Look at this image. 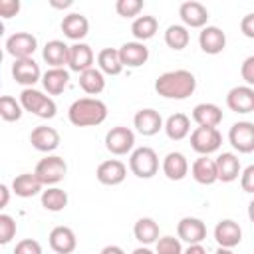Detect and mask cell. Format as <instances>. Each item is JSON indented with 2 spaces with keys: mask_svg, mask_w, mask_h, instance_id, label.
Segmentation results:
<instances>
[{
  "mask_svg": "<svg viewBox=\"0 0 254 254\" xmlns=\"http://www.w3.org/2000/svg\"><path fill=\"white\" fill-rule=\"evenodd\" d=\"M220 143H222V135L216 127H196L190 133V147L198 155L208 157L210 153L220 149Z\"/></svg>",
  "mask_w": 254,
  "mask_h": 254,
  "instance_id": "52a82bcc",
  "label": "cell"
},
{
  "mask_svg": "<svg viewBox=\"0 0 254 254\" xmlns=\"http://www.w3.org/2000/svg\"><path fill=\"white\" fill-rule=\"evenodd\" d=\"M97 67L103 71V75H119L123 71L119 50H115V48H103L97 54Z\"/></svg>",
  "mask_w": 254,
  "mask_h": 254,
  "instance_id": "4dcf8cb0",
  "label": "cell"
},
{
  "mask_svg": "<svg viewBox=\"0 0 254 254\" xmlns=\"http://www.w3.org/2000/svg\"><path fill=\"white\" fill-rule=\"evenodd\" d=\"M196 89V77L189 69L165 71L155 79V91L165 99H187Z\"/></svg>",
  "mask_w": 254,
  "mask_h": 254,
  "instance_id": "6da1fadb",
  "label": "cell"
},
{
  "mask_svg": "<svg viewBox=\"0 0 254 254\" xmlns=\"http://www.w3.org/2000/svg\"><path fill=\"white\" fill-rule=\"evenodd\" d=\"M42 58L50 67H64L69 62V46L62 40H50L42 50Z\"/></svg>",
  "mask_w": 254,
  "mask_h": 254,
  "instance_id": "cb8c5ba5",
  "label": "cell"
},
{
  "mask_svg": "<svg viewBox=\"0 0 254 254\" xmlns=\"http://www.w3.org/2000/svg\"><path fill=\"white\" fill-rule=\"evenodd\" d=\"M240 75L246 81V85L254 87V56H248L240 65Z\"/></svg>",
  "mask_w": 254,
  "mask_h": 254,
  "instance_id": "7bdbcfd3",
  "label": "cell"
},
{
  "mask_svg": "<svg viewBox=\"0 0 254 254\" xmlns=\"http://www.w3.org/2000/svg\"><path fill=\"white\" fill-rule=\"evenodd\" d=\"M62 32H64L65 38L73 40V44L75 42H81L87 36V32H89V22H87V18L83 14L71 12V14L64 16V20H62Z\"/></svg>",
  "mask_w": 254,
  "mask_h": 254,
  "instance_id": "44dd1931",
  "label": "cell"
},
{
  "mask_svg": "<svg viewBox=\"0 0 254 254\" xmlns=\"http://www.w3.org/2000/svg\"><path fill=\"white\" fill-rule=\"evenodd\" d=\"M115 10L123 18H139L143 10V0H117Z\"/></svg>",
  "mask_w": 254,
  "mask_h": 254,
  "instance_id": "f35d334b",
  "label": "cell"
},
{
  "mask_svg": "<svg viewBox=\"0 0 254 254\" xmlns=\"http://www.w3.org/2000/svg\"><path fill=\"white\" fill-rule=\"evenodd\" d=\"M226 105L234 113H252L254 111V87L236 85L226 93Z\"/></svg>",
  "mask_w": 254,
  "mask_h": 254,
  "instance_id": "8fae6325",
  "label": "cell"
},
{
  "mask_svg": "<svg viewBox=\"0 0 254 254\" xmlns=\"http://www.w3.org/2000/svg\"><path fill=\"white\" fill-rule=\"evenodd\" d=\"M14 254H42V244L34 238H24L16 244Z\"/></svg>",
  "mask_w": 254,
  "mask_h": 254,
  "instance_id": "60d3db41",
  "label": "cell"
},
{
  "mask_svg": "<svg viewBox=\"0 0 254 254\" xmlns=\"http://www.w3.org/2000/svg\"><path fill=\"white\" fill-rule=\"evenodd\" d=\"M159 30V22L155 16H139L133 20L131 24V34L135 36V42H143L151 40Z\"/></svg>",
  "mask_w": 254,
  "mask_h": 254,
  "instance_id": "836d02e7",
  "label": "cell"
},
{
  "mask_svg": "<svg viewBox=\"0 0 254 254\" xmlns=\"http://www.w3.org/2000/svg\"><path fill=\"white\" fill-rule=\"evenodd\" d=\"M192 121L198 127H218L222 123V109L216 103H198L192 109Z\"/></svg>",
  "mask_w": 254,
  "mask_h": 254,
  "instance_id": "4316f807",
  "label": "cell"
},
{
  "mask_svg": "<svg viewBox=\"0 0 254 254\" xmlns=\"http://www.w3.org/2000/svg\"><path fill=\"white\" fill-rule=\"evenodd\" d=\"M0 194H2V200H0V208H4L8 204V198H10V189L6 185H0Z\"/></svg>",
  "mask_w": 254,
  "mask_h": 254,
  "instance_id": "c3c4849f",
  "label": "cell"
},
{
  "mask_svg": "<svg viewBox=\"0 0 254 254\" xmlns=\"http://www.w3.org/2000/svg\"><path fill=\"white\" fill-rule=\"evenodd\" d=\"M48 242H50V248L58 254H71L77 246V238H75V232L69 228V226H56L52 228L50 236H48Z\"/></svg>",
  "mask_w": 254,
  "mask_h": 254,
  "instance_id": "ffe728a7",
  "label": "cell"
},
{
  "mask_svg": "<svg viewBox=\"0 0 254 254\" xmlns=\"http://www.w3.org/2000/svg\"><path fill=\"white\" fill-rule=\"evenodd\" d=\"M183 254H206V250L202 244H189V248Z\"/></svg>",
  "mask_w": 254,
  "mask_h": 254,
  "instance_id": "7dc6e473",
  "label": "cell"
},
{
  "mask_svg": "<svg viewBox=\"0 0 254 254\" xmlns=\"http://www.w3.org/2000/svg\"><path fill=\"white\" fill-rule=\"evenodd\" d=\"M4 48H6L8 56H12L14 60H24V58H32V54L38 48V40L30 32H16V34L8 36Z\"/></svg>",
  "mask_w": 254,
  "mask_h": 254,
  "instance_id": "ba28073f",
  "label": "cell"
},
{
  "mask_svg": "<svg viewBox=\"0 0 254 254\" xmlns=\"http://www.w3.org/2000/svg\"><path fill=\"white\" fill-rule=\"evenodd\" d=\"M248 218H250V222L254 224V198L248 202Z\"/></svg>",
  "mask_w": 254,
  "mask_h": 254,
  "instance_id": "816d5d0a",
  "label": "cell"
},
{
  "mask_svg": "<svg viewBox=\"0 0 254 254\" xmlns=\"http://www.w3.org/2000/svg\"><path fill=\"white\" fill-rule=\"evenodd\" d=\"M42 187H44V183L38 179L36 173H22V175L14 177V181H12V190L20 198L36 196L38 192H42Z\"/></svg>",
  "mask_w": 254,
  "mask_h": 254,
  "instance_id": "484cf974",
  "label": "cell"
},
{
  "mask_svg": "<svg viewBox=\"0 0 254 254\" xmlns=\"http://www.w3.org/2000/svg\"><path fill=\"white\" fill-rule=\"evenodd\" d=\"M34 173L38 175V179H40L46 187H54V185H58L60 181H64V177H65V173H67V165H65V161H64L62 157H58V155H48V157H44V159L36 165Z\"/></svg>",
  "mask_w": 254,
  "mask_h": 254,
  "instance_id": "5b68a950",
  "label": "cell"
},
{
  "mask_svg": "<svg viewBox=\"0 0 254 254\" xmlns=\"http://www.w3.org/2000/svg\"><path fill=\"white\" fill-rule=\"evenodd\" d=\"M99 254H125V250L117 244H109V246H103Z\"/></svg>",
  "mask_w": 254,
  "mask_h": 254,
  "instance_id": "bcb514c9",
  "label": "cell"
},
{
  "mask_svg": "<svg viewBox=\"0 0 254 254\" xmlns=\"http://www.w3.org/2000/svg\"><path fill=\"white\" fill-rule=\"evenodd\" d=\"M228 141L238 153H252L254 151V123L236 121L228 131Z\"/></svg>",
  "mask_w": 254,
  "mask_h": 254,
  "instance_id": "9c48e42d",
  "label": "cell"
},
{
  "mask_svg": "<svg viewBox=\"0 0 254 254\" xmlns=\"http://www.w3.org/2000/svg\"><path fill=\"white\" fill-rule=\"evenodd\" d=\"M42 71L40 65L34 62V58H24V60H14L12 64V77L16 79V83L32 87L36 81L42 79Z\"/></svg>",
  "mask_w": 254,
  "mask_h": 254,
  "instance_id": "7c38bea8",
  "label": "cell"
},
{
  "mask_svg": "<svg viewBox=\"0 0 254 254\" xmlns=\"http://www.w3.org/2000/svg\"><path fill=\"white\" fill-rule=\"evenodd\" d=\"M131 254H155L151 248H147V246H139V248H135Z\"/></svg>",
  "mask_w": 254,
  "mask_h": 254,
  "instance_id": "f907efd6",
  "label": "cell"
},
{
  "mask_svg": "<svg viewBox=\"0 0 254 254\" xmlns=\"http://www.w3.org/2000/svg\"><path fill=\"white\" fill-rule=\"evenodd\" d=\"M133 125H135V129H137L141 135H145V137H153V135H157V133L165 127L161 113L155 111V109H151V107L139 109V111L135 113V117H133Z\"/></svg>",
  "mask_w": 254,
  "mask_h": 254,
  "instance_id": "9a60e30c",
  "label": "cell"
},
{
  "mask_svg": "<svg viewBox=\"0 0 254 254\" xmlns=\"http://www.w3.org/2000/svg\"><path fill=\"white\" fill-rule=\"evenodd\" d=\"M133 234H135V238H137L143 246H149V244H153V242L159 240V224H157L153 218L143 216V218H139V220L135 222Z\"/></svg>",
  "mask_w": 254,
  "mask_h": 254,
  "instance_id": "d6a6232c",
  "label": "cell"
},
{
  "mask_svg": "<svg viewBox=\"0 0 254 254\" xmlns=\"http://www.w3.org/2000/svg\"><path fill=\"white\" fill-rule=\"evenodd\" d=\"M198 46L204 54L216 56L226 48V34L218 26H204L198 34Z\"/></svg>",
  "mask_w": 254,
  "mask_h": 254,
  "instance_id": "2e32d148",
  "label": "cell"
},
{
  "mask_svg": "<svg viewBox=\"0 0 254 254\" xmlns=\"http://www.w3.org/2000/svg\"><path fill=\"white\" fill-rule=\"evenodd\" d=\"M95 177L101 185L105 187H115V185H121L127 177V167L123 161L119 159H107L103 163H99L97 171H95Z\"/></svg>",
  "mask_w": 254,
  "mask_h": 254,
  "instance_id": "30bf717a",
  "label": "cell"
},
{
  "mask_svg": "<svg viewBox=\"0 0 254 254\" xmlns=\"http://www.w3.org/2000/svg\"><path fill=\"white\" fill-rule=\"evenodd\" d=\"M107 117V105L97 97H79L67 109V119L75 127H95Z\"/></svg>",
  "mask_w": 254,
  "mask_h": 254,
  "instance_id": "7a4b0ae2",
  "label": "cell"
},
{
  "mask_svg": "<svg viewBox=\"0 0 254 254\" xmlns=\"http://www.w3.org/2000/svg\"><path fill=\"white\" fill-rule=\"evenodd\" d=\"M190 175L192 179L198 183V185H214L218 181V171H216V161L206 157V155H200L192 167H190Z\"/></svg>",
  "mask_w": 254,
  "mask_h": 254,
  "instance_id": "603a6c76",
  "label": "cell"
},
{
  "mask_svg": "<svg viewBox=\"0 0 254 254\" xmlns=\"http://www.w3.org/2000/svg\"><path fill=\"white\" fill-rule=\"evenodd\" d=\"M216 171H218V181L222 183H232L238 179V175L242 173L240 171V161L234 153H220L216 159Z\"/></svg>",
  "mask_w": 254,
  "mask_h": 254,
  "instance_id": "f1b7e54d",
  "label": "cell"
},
{
  "mask_svg": "<svg viewBox=\"0 0 254 254\" xmlns=\"http://www.w3.org/2000/svg\"><path fill=\"white\" fill-rule=\"evenodd\" d=\"M119 58L123 67H141L149 60V48L143 42H127L119 48Z\"/></svg>",
  "mask_w": 254,
  "mask_h": 254,
  "instance_id": "d6986e66",
  "label": "cell"
},
{
  "mask_svg": "<svg viewBox=\"0 0 254 254\" xmlns=\"http://www.w3.org/2000/svg\"><path fill=\"white\" fill-rule=\"evenodd\" d=\"M79 87L87 95H99L105 89V75L99 67H89L79 73Z\"/></svg>",
  "mask_w": 254,
  "mask_h": 254,
  "instance_id": "1f68e13d",
  "label": "cell"
},
{
  "mask_svg": "<svg viewBox=\"0 0 254 254\" xmlns=\"http://www.w3.org/2000/svg\"><path fill=\"white\" fill-rule=\"evenodd\" d=\"M30 143L36 151H42V153H52L60 147V133L54 129V127H48V125H38L32 129L30 133Z\"/></svg>",
  "mask_w": 254,
  "mask_h": 254,
  "instance_id": "e0dca14e",
  "label": "cell"
},
{
  "mask_svg": "<svg viewBox=\"0 0 254 254\" xmlns=\"http://www.w3.org/2000/svg\"><path fill=\"white\" fill-rule=\"evenodd\" d=\"M20 103L24 107V111H30L34 113L36 117H42V119H52L56 117V101L50 97V95H44L42 91L34 89V87H24L22 93H20Z\"/></svg>",
  "mask_w": 254,
  "mask_h": 254,
  "instance_id": "3957f363",
  "label": "cell"
},
{
  "mask_svg": "<svg viewBox=\"0 0 254 254\" xmlns=\"http://www.w3.org/2000/svg\"><path fill=\"white\" fill-rule=\"evenodd\" d=\"M214 240L218 242L220 248H230L232 250L242 240V228H240V224L234 222V220H230V218L220 220L214 226Z\"/></svg>",
  "mask_w": 254,
  "mask_h": 254,
  "instance_id": "ac0fdd59",
  "label": "cell"
},
{
  "mask_svg": "<svg viewBox=\"0 0 254 254\" xmlns=\"http://www.w3.org/2000/svg\"><path fill=\"white\" fill-rule=\"evenodd\" d=\"M214 254H234V252H232L230 248H220V246H218V250H216Z\"/></svg>",
  "mask_w": 254,
  "mask_h": 254,
  "instance_id": "f5cc1de1",
  "label": "cell"
},
{
  "mask_svg": "<svg viewBox=\"0 0 254 254\" xmlns=\"http://www.w3.org/2000/svg\"><path fill=\"white\" fill-rule=\"evenodd\" d=\"M50 4H52L54 8H69L73 2H71V0H64V2H58V0H50Z\"/></svg>",
  "mask_w": 254,
  "mask_h": 254,
  "instance_id": "681fc988",
  "label": "cell"
},
{
  "mask_svg": "<svg viewBox=\"0 0 254 254\" xmlns=\"http://www.w3.org/2000/svg\"><path fill=\"white\" fill-rule=\"evenodd\" d=\"M165 133L171 141H183L190 133V117L185 113H173L165 121Z\"/></svg>",
  "mask_w": 254,
  "mask_h": 254,
  "instance_id": "f546056e",
  "label": "cell"
},
{
  "mask_svg": "<svg viewBox=\"0 0 254 254\" xmlns=\"http://www.w3.org/2000/svg\"><path fill=\"white\" fill-rule=\"evenodd\" d=\"M240 187L244 192L254 194V165H248L242 173H240Z\"/></svg>",
  "mask_w": 254,
  "mask_h": 254,
  "instance_id": "b9f144b4",
  "label": "cell"
},
{
  "mask_svg": "<svg viewBox=\"0 0 254 254\" xmlns=\"http://www.w3.org/2000/svg\"><path fill=\"white\" fill-rule=\"evenodd\" d=\"M133 147H135V133L129 127L117 125L105 133V149L111 155L119 157V155L133 153Z\"/></svg>",
  "mask_w": 254,
  "mask_h": 254,
  "instance_id": "8992f818",
  "label": "cell"
},
{
  "mask_svg": "<svg viewBox=\"0 0 254 254\" xmlns=\"http://www.w3.org/2000/svg\"><path fill=\"white\" fill-rule=\"evenodd\" d=\"M155 254H183L181 238L175 236H161L155 242Z\"/></svg>",
  "mask_w": 254,
  "mask_h": 254,
  "instance_id": "74e56055",
  "label": "cell"
},
{
  "mask_svg": "<svg viewBox=\"0 0 254 254\" xmlns=\"http://www.w3.org/2000/svg\"><path fill=\"white\" fill-rule=\"evenodd\" d=\"M16 236V220L10 214H0V244L12 242Z\"/></svg>",
  "mask_w": 254,
  "mask_h": 254,
  "instance_id": "ab89813d",
  "label": "cell"
},
{
  "mask_svg": "<svg viewBox=\"0 0 254 254\" xmlns=\"http://www.w3.org/2000/svg\"><path fill=\"white\" fill-rule=\"evenodd\" d=\"M190 42V34H189V28L183 26V24H173L167 28L165 32V44L171 48V50H185Z\"/></svg>",
  "mask_w": 254,
  "mask_h": 254,
  "instance_id": "d590c367",
  "label": "cell"
},
{
  "mask_svg": "<svg viewBox=\"0 0 254 254\" xmlns=\"http://www.w3.org/2000/svg\"><path fill=\"white\" fill-rule=\"evenodd\" d=\"M163 173L169 181H183L189 175V161L183 153L171 151L163 159Z\"/></svg>",
  "mask_w": 254,
  "mask_h": 254,
  "instance_id": "d4e9b609",
  "label": "cell"
},
{
  "mask_svg": "<svg viewBox=\"0 0 254 254\" xmlns=\"http://www.w3.org/2000/svg\"><path fill=\"white\" fill-rule=\"evenodd\" d=\"M179 16L183 20V26H187V28H204L206 20H208V10L200 2L189 0L179 6Z\"/></svg>",
  "mask_w": 254,
  "mask_h": 254,
  "instance_id": "5bb4252c",
  "label": "cell"
},
{
  "mask_svg": "<svg viewBox=\"0 0 254 254\" xmlns=\"http://www.w3.org/2000/svg\"><path fill=\"white\" fill-rule=\"evenodd\" d=\"M42 206L50 212H60L67 206V192L60 187H48L42 190Z\"/></svg>",
  "mask_w": 254,
  "mask_h": 254,
  "instance_id": "e575fe53",
  "label": "cell"
},
{
  "mask_svg": "<svg viewBox=\"0 0 254 254\" xmlns=\"http://www.w3.org/2000/svg\"><path fill=\"white\" fill-rule=\"evenodd\" d=\"M177 236L189 244H200L206 238V224L196 216H185L177 224Z\"/></svg>",
  "mask_w": 254,
  "mask_h": 254,
  "instance_id": "4fadbf2b",
  "label": "cell"
},
{
  "mask_svg": "<svg viewBox=\"0 0 254 254\" xmlns=\"http://www.w3.org/2000/svg\"><path fill=\"white\" fill-rule=\"evenodd\" d=\"M129 171L139 179H151L159 171V157L151 147H137L129 155Z\"/></svg>",
  "mask_w": 254,
  "mask_h": 254,
  "instance_id": "277c9868",
  "label": "cell"
},
{
  "mask_svg": "<svg viewBox=\"0 0 254 254\" xmlns=\"http://www.w3.org/2000/svg\"><path fill=\"white\" fill-rule=\"evenodd\" d=\"M240 32H242L246 38L254 40V12L246 14V16L240 20Z\"/></svg>",
  "mask_w": 254,
  "mask_h": 254,
  "instance_id": "f6af8a7d",
  "label": "cell"
},
{
  "mask_svg": "<svg viewBox=\"0 0 254 254\" xmlns=\"http://www.w3.org/2000/svg\"><path fill=\"white\" fill-rule=\"evenodd\" d=\"M67 67L71 71H77V73H83L85 69L93 67V50L83 44V42H75L69 46V62H67Z\"/></svg>",
  "mask_w": 254,
  "mask_h": 254,
  "instance_id": "7402d4cb",
  "label": "cell"
},
{
  "mask_svg": "<svg viewBox=\"0 0 254 254\" xmlns=\"http://www.w3.org/2000/svg\"><path fill=\"white\" fill-rule=\"evenodd\" d=\"M20 12V2L18 0H0V16L4 20L16 16Z\"/></svg>",
  "mask_w": 254,
  "mask_h": 254,
  "instance_id": "ee69618b",
  "label": "cell"
},
{
  "mask_svg": "<svg viewBox=\"0 0 254 254\" xmlns=\"http://www.w3.org/2000/svg\"><path fill=\"white\" fill-rule=\"evenodd\" d=\"M69 83V71L64 67H50L42 75V85L48 91V95H60Z\"/></svg>",
  "mask_w": 254,
  "mask_h": 254,
  "instance_id": "83f0119b",
  "label": "cell"
},
{
  "mask_svg": "<svg viewBox=\"0 0 254 254\" xmlns=\"http://www.w3.org/2000/svg\"><path fill=\"white\" fill-rule=\"evenodd\" d=\"M22 113H24V107L20 101H16V97H12V95L0 97V117L4 121H8V123L18 121L22 117Z\"/></svg>",
  "mask_w": 254,
  "mask_h": 254,
  "instance_id": "8d00e7d4",
  "label": "cell"
}]
</instances>
